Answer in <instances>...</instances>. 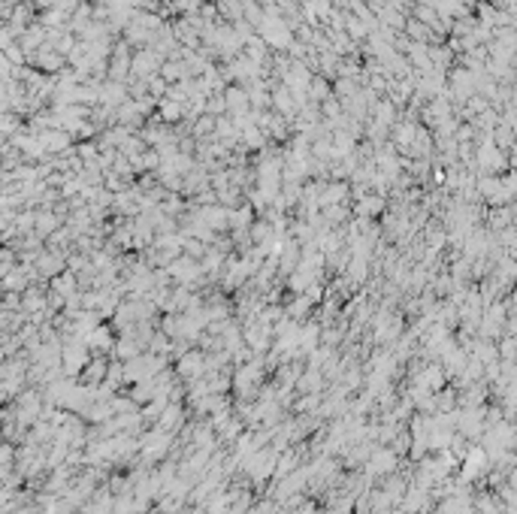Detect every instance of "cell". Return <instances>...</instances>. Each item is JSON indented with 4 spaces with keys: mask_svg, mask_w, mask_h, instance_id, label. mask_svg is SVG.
<instances>
[{
    "mask_svg": "<svg viewBox=\"0 0 517 514\" xmlns=\"http://www.w3.org/2000/svg\"><path fill=\"white\" fill-rule=\"evenodd\" d=\"M164 272H166V279L179 281L182 288H197L203 279H206V275H203L200 260H194V257H188V255H179L176 260H170Z\"/></svg>",
    "mask_w": 517,
    "mask_h": 514,
    "instance_id": "cell-1",
    "label": "cell"
},
{
    "mask_svg": "<svg viewBox=\"0 0 517 514\" xmlns=\"http://www.w3.org/2000/svg\"><path fill=\"white\" fill-rule=\"evenodd\" d=\"M203 372H206V354L203 351H185V354H179V375L182 378H203Z\"/></svg>",
    "mask_w": 517,
    "mask_h": 514,
    "instance_id": "cell-2",
    "label": "cell"
},
{
    "mask_svg": "<svg viewBox=\"0 0 517 514\" xmlns=\"http://www.w3.org/2000/svg\"><path fill=\"white\" fill-rule=\"evenodd\" d=\"M369 475H387L397 469V451H387V448H378V451H369Z\"/></svg>",
    "mask_w": 517,
    "mask_h": 514,
    "instance_id": "cell-3",
    "label": "cell"
},
{
    "mask_svg": "<svg viewBox=\"0 0 517 514\" xmlns=\"http://www.w3.org/2000/svg\"><path fill=\"white\" fill-rule=\"evenodd\" d=\"M197 218L203 221L209 230H224L227 227V218H230V209H221V206H209V209H200Z\"/></svg>",
    "mask_w": 517,
    "mask_h": 514,
    "instance_id": "cell-4",
    "label": "cell"
},
{
    "mask_svg": "<svg viewBox=\"0 0 517 514\" xmlns=\"http://www.w3.org/2000/svg\"><path fill=\"white\" fill-rule=\"evenodd\" d=\"M34 264H36L34 272H40V275H58L60 270H64L67 260L60 257V251H58V255H55V251H49V255H36Z\"/></svg>",
    "mask_w": 517,
    "mask_h": 514,
    "instance_id": "cell-5",
    "label": "cell"
},
{
    "mask_svg": "<svg viewBox=\"0 0 517 514\" xmlns=\"http://www.w3.org/2000/svg\"><path fill=\"white\" fill-rule=\"evenodd\" d=\"M85 345H79V342H73L70 348L64 351V363H67V370L70 372H79V370H85Z\"/></svg>",
    "mask_w": 517,
    "mask_h": 514,
    "instance_id": "cell-6",
    "label": "cell"
},
{
    "mask_svg": "<svg viewBox=\"0 0 517 514\" xmlns=\"http://www.w3.org/2000/svg\"><path fill=\"white\" fill-rule=\"evenodd\" d=\"M309 312H311V300H309L306 294H300L294 303H287V309H285V314H287L291 321H302V318H309Z\"/></svg>",
    "mask_w": 517,
    "mask_h": 514,
    "instance_id": "cell-7",
    "label": "cell"
},
{
    "mask_svg": "<svg viewBox=\"0 0 517 514\" xmlns=\"http://www.w3.org/2000/svg\"><path fill=\"white\" fill-rule=\"evenodd\" d=\"M55 294L60 297V300H70V297H76V275L73 272L55 275Z\"/></svg>",
    "mask_w": 517,
    "mask_h": 514,
    "instance_id": "cell-8",
    "label": "cell"
},
{
    "mask_svg": "<svg viewBox=\"0 0 517 514\" xmlns=\"http://www.w3.org/2000/svg\"><path fill=\"white\" fill-rule=\"evenodd\" d=\"M382 209H384V200H382V197H363V200L357 203V212H360V218L382 215Z\"/></svg>",
    "mask_w": 517,
    "mask_h": 514,
    "instance_id": "cell-9",
    "label": "cell"
},
{
    "mask_svg": "<svg viewBox=\"0 0 517 514\" xmlns=\"http://www.w3.org/2000/svg\"><path fill=\"white\" fill-rule=\"evenodd\" d=\"M34 230H40V236H49L58 230V218L52 212H43V215H34Z\"/></svg>",
    "mask_w": 517,
    "mask_h": 514,
    "instance_id": "cell-10",
    "label": "cell"
},
{
    "mask_svg": "<svg viewBox=\"0 0 517 514\" xmlns=\"http://www.w3.org/2000/svg\"><path fill=\"white\" fill-rule=\"evenodd\" d=\"M28 272L25 270H10V272H3V288L6 290H25L28 285Z\"/></svg>",
    "mask_w": 517,
    "mask_h": 514,
    "instance_id": "cell-11",
    "label": "cell"
},
{
    "mask_svg": "<svg viewBox=\"0 0 517 514\" xmlns=\"http://www.w3.org/2000/svg\"><path fill=\"white\" fill-rule=\"evenodd\" d=\"M345 197H348L345 185H333V188H327L324 194H321V206H342Z\"/></svg>",
    "mask_w": 517,
    "mask_h": 514,
    "instance_id": "cell-12",
    "label": "cell"
},
{
    "mask_svg": "<svg viewBox=\"0 0 517 514\" xmlns=\"http://www.w3.org/2000/svg\"><path fill=\"white\" fill-rule=\"evenodd\" d=\"M43 306H45V300H43L40 290H25V309L28 312H40Z\"/></svg>",
    "mask_w": 517,
    "mask_h": 514,
    "instance_id": "cell-13",
    "label": "cell"
},
{
    "mask_svg": "<svg viewBox=\"0 0 517 514\" xmlns=\"http://www.w3.org/2000/svg\"><path fill=\"white\" fill-rule=\"evenodd\" d=\"M43 145H45V149H64V145H67V136H64V133H55V130H52V133H45V136H43Z\"/></svg>",
    "mask_w": 517,
    "mask_h": 514,
    "instance_id": "cell-14",
    "label": "cell"
},
{
    "mask_svg": "<svg viewBox=\"0 0 517 514\" xmlns=\"http://www.w3.org/2000/svg\"><path fill=\"white\" fill-rule=\"evenodd\" d=\"M12 270V255H6V251H0V275Z\"/></svg>",
    "mask_w": 517,
    "mask_h": 514,
    "instance_id": "cell-15",
    "label": "cell"
},
{
    "mask_svg": "<svg viewBox=\"0 0 517 514\" xmlns=\"http://www.w3.org/2000/svg\"><path fill=\"white\" fill-rule=\"evenodd\" d=\"M40 61H43V67H60V58H55V55H40Z\"/></svg>",
    "mask_w": 517,
    "mask_h": 514,
    "instance_id": "cell-16",
    "label": "cell"
}]
</instances>
